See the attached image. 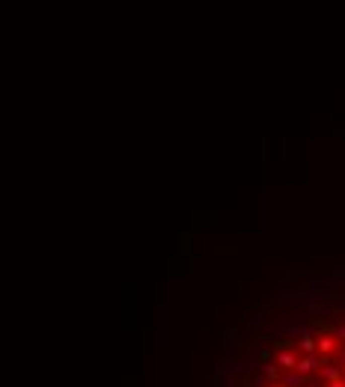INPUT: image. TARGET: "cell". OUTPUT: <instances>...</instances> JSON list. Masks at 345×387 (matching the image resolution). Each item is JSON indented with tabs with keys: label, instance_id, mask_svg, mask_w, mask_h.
Wrapping results in <instances>:
<instances>
[{
	"label": "cell",
	"instance_id": "obj_6",
	"mask_svg": "<svg viewBox=\"0 0 345 387\" xmlns=\"http://www.w3.org/2000/svg\"><path fill=\"white\" fill-rule=\"evenodd\" d=\"M283 384H286V387H298V384H304V375L292 369V372H286V375H283Z\"/></svg>",
	"mask_w": 345,
	"mask_h": 387
},
{
	"label": "cell",
	"instance_id": "obj_7",
	"mask_svg": "<svg viewBox=\"0 0 345 387\" xmlns=\"http://www.w3.org/2000/svg\"><path fill=\"white\" fill-rule=\"evenodd\" d=\"M265 378H271V381L277 384V378H280V366H277V363H265Z\"/></svg>",
	"mask_w": 345,
	"mask_h": 387
},
{
	"label": "cell",
	"instance_id": "obj_10",
	"mask_svg": "<svg viewBox=\"0 0 345 387\" xmlns=\"http://www.w3.org/2000/svg\"><path fill=\"white\" fill-rule=\"evenodd\" d=\"M330 387H345V381H330Z\"/></svg>",
	"mask_w": 345,
	"mask_h": 387
},
{
	"label": "cell",
	"instance_id": "obj_5",
	"mask_svg": "<svg viewBox=\"0 0 345 387\" xmlns=\"http://www.w3.org/2000/svg\"><path fill=\"white\" fill-rule=\"evenodd\" d=\"M339 375H342V369H339L336 363L327 360V363L321 366V378H324V381H339Z\"/></svg>",
	"mask_w": 345,
	"mask_h": 387
},
{
	"label": "cell",
	"instance_id": "obj_2",
	"mask_svg": "<svg viewBox=\"0 0 345 387\" xmlns=\"http://www.w3.org/2000/svg\"><path fill=\"white\" fill-rule=\"evenodd\" d=\"M336 349H339V340H336L333 334H321V337H315V352H318L321 357L330 360V355H336Z\"/></svg>",
	"mask_w": 345,
	"mask_h": 387
},
{
	"label": "cell",
	"instance_id": "obj_1",
	"mask_svg": "<svg viewBox=\"0 0 345 387\" xmlns=\"http://www.w3.org/2000/svg\"><path fill=\"white\" fill-rule=\"evenodd\" d=\"M321 369V355H301L298 357V366H295V372H301L304 378H310L313 372Z\"/></svg>",
	"mask_w": 345,
	"mask_h": 387
},
{
	"label": "cell",
	"instance_id": "obj_8",
	"mask_svg": "<svg viewBox=\"0 0 345 387\" xmlns=\"http://www.w3.org/2000/svg\"><path fill=\"white\" fill-rule=\"evenodd\" d=\"M330 334H333V337H336L339 343H345V322H342V325H336V328H333Z\"/></svg>",
	"mask_w": 345,
	"mask_h": 387
},
{
	"label": "cell",
	"instance_id": "obj_3",
	"mask_svg": "<svg viewBox=\"0 0 345 387\" xmlns=\"http://www.w3.org/2000/svg\"><path fill=\"white\" fill-rule=\"evenodd\" d=\"M274 363L280 366L283 372H292V369L298 366V355H295V352H289V349H277V357H274Z\"/></svg>",
	"mask_w": 345,
	"mask_h": 387
},
{
	"label": "cell",
	"instance_id": "obj_11",
	"mask_svg": "<svg viewBox=\"0 0 345 387\" xmlns=\"http://www.w3.org/2000/svg\"><path fill=\"white\" fill-rule=\"evenodd\" d=\"M271 387H283V384H271Z\"/></svg>",
	"mask_w": 345,
	"mask_h": 387
},
{
	"label": "cell",
	"instance_id": "obj_9",
	"mask_svg": "<svg viewBox=\"0 0 345 387\" xmlns=\"http://www.w3.org/2000/svg\"><path fill=\"white\" fill-rule=\"evenodd\" d=\"M336 360L345 366V346H342V349H336Z\"/></svg>",
	"mask_w": 345,
	"mask_h": 387
},
{
	"label": "cell",
	"instance_id": "obj_4",
	"mask_svg": "<svg viewBox=\"0 0 345 387\" xmlns=\"http://www.w3.org/2000/svg\"><path fill=\"white\" fill-rule=\"evenodd\" d=\"M298 346H301V352H304V355H318V352H315V337L310 334V331H301Z\"/></svg>",
	"mask_w": 345,
	"mask_h": 387
}]
</instances>
